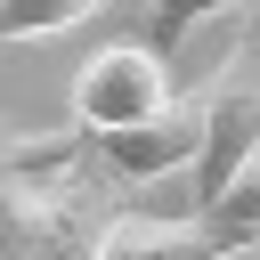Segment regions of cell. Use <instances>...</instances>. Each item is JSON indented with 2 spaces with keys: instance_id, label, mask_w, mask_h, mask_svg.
<instances>
[{
  "instance_id": "6da1fadb",
  "label": "cell",
  "mask_w": 260,
  "mask_h": 260,
  "mask_svg": "<svg viewBox=\"0 0 260 260\" xmlns=\"http://www.w3.org/2000/svg\"><path fill=\"white\" fill-rule=\"evenodd\" d=\"M81 130L0 122V260H89L106 228V179Z\"/></svg>"
},
{
  "instance_id": "7a4b0ae2",
  "label": "cell",
  "mask_w": 260,
  "mask_h": 260,
  "mask_svg": "<svg viewBox=\"0 0 260 260\" xmlns=\"http://www.w3.org/2000/svg\"><path fill=\"white\" fill-rule=\"evenodd\" d=\"M171 106V57H154L146 41H114L73 73V130L81 138H114L138 130L146 114Z\"/></svg>"
},
{
  "instance_id": "3957f363",
  "label": "cell",
  "mask_w": 260,
  "mask_h": 260,
  "mask_svg": "<svg viewBox=\"0 0 260 260\" xmlns=\"http://www.w3.org/2000/svg\"><path fill=\"white\" fill-rule=\"evenodd\" d=\"M260 154V49H236L228 73L203 89V146H195V211Z\"/></svg>"
},
{
  "instance_id": "277c9868",
  "label": "cell",
  "mask_w": 260,
  "mask_h": 260,
  "mask_svg": "<svg viewBox=\"0 0 260 260\" xmlns=\"http://www.w3.org/2000/svg\"><path fill=\"white\" fill-rule=\"evenodd\" d=\"M98 162L114 179H171V171H195V146H203V98H171L162 114H146L138 130H114V138H89Z\"/></svg>"
},
{
  "instance_id": "5b68a950",
  "label": "cell",
  "mask_w": 260,
  "mask_h": 260,
  "mask_svg": "<svg viewBox=\"0 0 260 260\" xmlns=\"http://www.w3.org/2000/svg\"><path fill=\"white\" fill-rule=\"evenodd\" d=\"M89 260H228L203 219H162V211H106Z\"/></svg>"
},
{
  "instance_id": "8992f818",
  "label": "cell",
  "mask_w": 260,
  "mask_h": 260,
  "mask_svg": "<svg viewBox=\"0 0 260 260\" xmlns=\"http://www.w3.org/2000/svg\"><path fill=\"white\" fill-rule=\"evenodd\" d=\"M195 219L219 236L228 260H260V154H252V162H244V171H236V179H228Z\"/></svg>"
},
{
  "instance_id": "52a82bcc",
  "label": "cell",
  "mask_w": 260,
  "mask_h": 260,
  "mask_svg": "<svg viewBox=\"0 0 260 260\" xmlns=\"http://www.w3.org/2000/svg\"><path fill=\"white\" fill-rule=\"evenodd\" d=\"M98 8H114V0H0V49H16V41H57V32L89 24Z\"/></svg>"
},
{
  "instance_id": "ba28073f",
  "label": "cell",
  "mask_w": 260,
  "mask_h": 260,
  "mask_svg": "<svg viewBox=\"0 0 260 260\" xmlns=\"http://www.w3.org/2000/svg\"><path fill=\"white\" fill-rule=\"evenodd\" d=\"M211 16H260V0H146V49L154 57H171L195 24H211Z\"/></svg>"
},
{
  "instance_id": "9c48e42d",
  "label": "cell",
  "mask_w": 260,
  "mask_h": 260,
  "mask_svg": "<svg viewBox=\"0 0 260 260\" xmlns=\"http://www.w3.org/2000/svg\"><path fill=\"white\" fill-rule=\"evenodd\" d=\"M252 49H260V41H252Z\"/></svg>"
}]
</instances>
